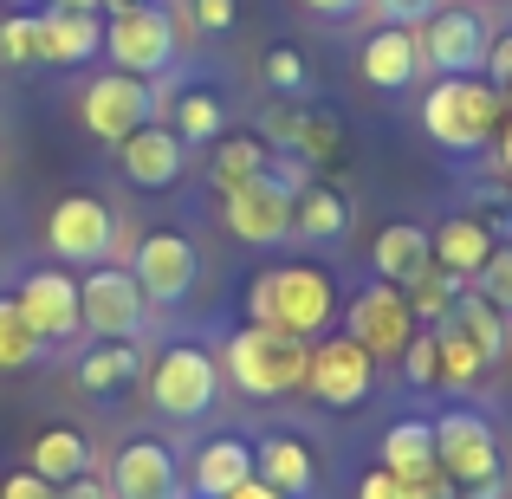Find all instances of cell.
I'll use <instances>...</instances> for the list:
<instances>
[{
  "mask_svg": "<svg viewBox=\"0 0 512 499\" xmlns=\"http://www.w3.org/2000/svg\"><path fill=\"white\" fill-rule=\"evenodd\" d=\"M506 124V91L480 72H454V78H435L422 91V130L454 156H474V150H493Z\"/></svg>",
  "mask_w": 512,
  "mask_h": 499,
  "instance_id": "1",
  "label": "cell"
},
{
  "mask_svg": "<svg viewBox=\"0 0 512 499\" xmlns=\"http://www.w3.org/2000/svg\"><path fill=\"white\" fill-rule=\"evenodd\" d=\"M338 318V279L325 266H266L247 286V325H273L286 337H325Z\"/></svg>",
  "mask_w": 512,
  "mask_h": 499,
  "instance_id": "2",
  "label": "cell"
},
{
  "mask_svg": "<svg viewBox=\"0 0 512 499\" xmlns=\"http://www.w3.org/2000/svg\"><path fill=\"white\" fill-rule=\"evenodd\" d=\"M312 182V169L299 156H273V169L221 195V227L247 247H286L292 240V201Z\"/></svg>",
  "mask_w": 512,
  "mask_h": 499,
  "instance_id": "3",
  "label": "cell"
},
{
  "mask_svg": "<svg viewBox=\"0 0 512 499\" xmlns=\"http://www.w3.org/2000/svg\"><path fill=\"white\" fill-rule=\"evenodd\" d=\"M305 363H312V344L273 325H240L221 350V376L253 402H279L292 389H305Z\"/></svg>",
  "mask_w": 512,
  "mask_h": 499,
  "instance_id": "4",
  "label": "cell"
},
{
  "mask_svg": "<svg viewBox=\"0 0 512 499\" xmlns=\"http://www.w3.org/2000/svg\"><path fill=\"white\" fill-rule=\"evenodd\" d=\"M104 59H111V72H130V78L156 85L182 59V26H175V13L163 0H150L137 13H111L104 20Z\"/></svg>",
  "mask_w": 512,
  "mask_h": 499,
  "instance_id": "5",
  "label": "cell"
},
{
  "mask_svg": "<svg viewBox=\"0 0 512 499\" xmlns=\"http://www.w3.org/2000/svg\"><path fill=\"white\" fill-rule=\"evenodd\" d=\"M221 396V357H208L201 344H169L150 363V409L169 422H201Z\"/></svg>",
  "mask_w": 512,
  "mask_h": 499,
  "instance_id": "6",
  "label": "cell"
},
{
  "mask_svg": "<svg viewBox=\"0 0 512 499\" xmlns=\"http://www.w3.org/2000/svg\"><path fill=\"white\" fill-rule=\"evenodd\" d=\"M150 117H156V91H150V78L98 72L85 91H78V124H85L98 143H111V150H117L124 137H137Z\"/></svg>",
  "mask_w": 512,
  "mask_h": 499,
  "instance_id": "7",
  "label": "cell"
},
{
  "mask_svg": "<svg viewBox=\"0 0 512 499\" xmlns=\"http://www.w3.org/2000/svg\"><path fill=\"white\" fill-rule=\"evenodd\" d=\"M435 461L454 480V493L487 487V480H500V435L480 409H448L435 422Z\"/></svg>",
  "mask_w": 512,
  "mask_h": 499,
  "instance_id": "8",
  "label": "cell"
},
{
  "mask_svg": "<svg viewBox=\"0 0 512 499\" xmlns=\"http://www.w3.org/2000/svg\"><path fill=\"white\" fill-rule=\"evenodd\" d=\"M78 312H85L91 337H137L143 318H150V299H143L137 273L111 260V266H85V279H78Z\"/></svg>",
  "mask_w": 512,
  "mask_h": 499,
  "instance_id": "9",
  "label": "cell"
},
{
  "mask_svg": "<svg viewBox=\"0 0 512 499\" xmlns=\"http://www.w3.org/2000/svg\"><path fill=\"white\" fill-rule=\"evenodd\" d=\"M46 247H52V260H65V266L111 260V253H117V214H111V201L65 195L59 208L46 214Z\"/></svg>",
  "mask_w": 512,
  "mask_h": 499,
  "instance_id": "10",
  "label": "cell"
},
{
  "mask_svg": "<svg viewBox=\"0 0 512 499\" xmlns=\"http://www.w3.org/2000/svg\"><path fill=\"white\" fill-rule=\"evenodd\" d=\"M305 389H312L325 409H357V402L376 389V357L350 331H331V337H318V344H312Z\"/></svg>",
  "mask_w": 512,
  "mask_h": 499,
  "instance_id": "11",
  "label": "cell"
},
{
  "mask_svg": "<svg viewBox=\"0 0 512 499\" xmlns=\"http://www.w3.org/2000/svg\"><path fill=\"white\" fill-rule=\"evenodd\" d=\"M130 273H137L143 299L169 312V305H182L188 292H195L201 253H195V240H188V234H175V227H156V234L137 240V253H130Z\"/></svg>",
  "mask_w": 512,
  "mask_h": 499,
  "instance_id": "12",
  "label": "cell"
},
{
  "mask_svg": "<svg viewBox=\"0 0 512 499\" xmlns=\"http://www.w3.org/2000/svg\"><path fill=\"white\" fill-rule=\"evenodd\" d=\"M422 39V65H435V78H454V72H487V46H493V26L487 13L474 7H441L428 26H415Z\"/></svg>",
  "mask_w": 512,
  "mask_h": 499,
  "instance_id": "13",
  "label": "cell"
},
{
  "mask_svg": "<svg viewBox=\"0 0 512 499\" xmlns=\"http://www.w3.org/2000/svg\"><path fill=\"white\" fill-rule=\"evenodd\" d=\"M415 331H422V325H415V312H409V292L389 286V279H370V286L350 299V337H357L376 363L402 357Z\"/></svg>",
  "mask_w": 512,
  "mask_h": 499,
  "instance_id": "14",
  "label": "cell"
},
{
  "mask_svg": "<svg viewBox=\"0 0 512 499\" xmlns=\"http://www.w3.org/2000/svg\"><path fill=\"white\" fill-rule=\"evenodd\" d=\"M13 305L26 312V325L39 331V344H65V337L85 331V312H78V273L65 266H39V273L20 279Z\"/></svg>",
  "mask_w": 512,
  "mask_h": 499,
  "instance_id": "15",
  "label": "cell"
},
{
  "mask_svg": "<svg viewBox=\"0 0 512 499\" xmlns=\"http://www.w3.org/2000/svg\"><path fill=\"white\" fill-rule=\"evenodd\" d=\"M111 493L117 499H188V467L163 441H124L111 461Z\"/></svg>",
  "mask_w": 512,
  "mask_h": 499,
  "instance_id": "16",
  "label": "cell"
},
{
  "mask_svg": "<svg viewBox=\"0 0 512 499\" xmlns=\"http://www.w3.org/2000/svg\"><path fill=\"white\" fill-rule=\"evenodd\" d=\"M117 169H124V182H130V188L156 195V188H175V182H182V169H188V143L175 137L163 117H150L137 137L117 143Z\"/></svg>",
  "mask_w": 512,
  "mask_h": 499,
  "instance_id": "17",
  "label": "cell"
},
{
  "mask_svg": "<svg viewBox=\"0 0 512 499\" xmlns=\"http://www.w3.org/2000/svg\"><path fill=\"white\" fill-rule=\"evenodd\" d=\"M428 247H435V266L441 273H454L467 286V279L480 273V266L493 260V247H500V227L487 221V214H448L441 227H428Z\"/></svg>",
  "mask_w": 512,
  "mask_h": 499,
  "instance_id": "18",
  "label": "cell"
},
{
  "mask_svg": "<svg viewBox=\"0 0 512 499\" xmlns=\"http://www.w3.org/2000/svg\"><path fill=\"white\" fill-rule=\"evenodd\" d=\"M143 383V350L130 337H98V344L78 357V389L98 402H124Z\"/></svg>",
  "mask_w": 512,
  "mask_h": 499,
  "instance_id": "19",
  "label": "cell"
},
{
  "mask_svg": "<svg viewBox=\"0 0 512 499\" xmlns=\"http://www.w3.org/2000/svg\"><path fill=\"white\" fill-rule=\"evenodd\" d=\"M357 65L376 91H409L422 78V39H415V26H376Z\"/></svg>",
  "mask_w": 512,
  "mask_h": 499,
  "instance_id": "20",
  "label": "cell"
},
{
  "mask_svg": "<svg viewBox=\"0 0 512 499\" xmlns=\"http://www.w3.org/2000/svg\"><path fill=\"white\" fill-rule=\"evenodd\" d=\"M247 480H253V448L240 435H214L195 448V467H188V493L195 499H227Z\"/></svg>",
  "mask_w": 512,
  "mask_h": 499,
  "instance_id": "21",
  "label": "cell"
},
{
  "mask_svg": "<svg viewBox=\"0 0 512 499\" xmlns=\"http://www.w3.org/2000/svg\"><path fill=\"white\" fill-rule=\"evenodd\" d=\"M98 52H104V20L98 13H65V7L39 13V59L46 65H91Z\"/></svg>",
  "mask_w": 512,
  "mask_h": 499,
  "instance_id": "22",
  "label": "cell"
},
{
  "mask_svg": "<svg viewBox=\"0 0 512 499\" xmlns=\"http://www.w3.org/2000/svg\"><path fill=\"white\" fill-rule=\"evenodd\" d=\"M435 266V247H428V227L422 221H389L383 234L370 240V273L389 279V286H409Z\"/></svg>",
  "mask_w": 512,
  "mask_h": 499,
  "instance_id": "23",
  "label": "cell"
},
{
  "mask_svg": "<svg viewBox=\"0 0 512 499\" xmlns=\"http://www.w3.org/2000/svg\"><path fill=\"white\" fill-rule=\"evenodd\" d=\"M253 474H260L266 487H279L286 499H305L318 487V461L299 435H266L260 448H253Z\"/></svg>",
  "mask_w": 512,
  "mask_h": 499,
  "instance_id": "24",
  "label": "cell"
},
{
  "mask_svg": "<svg viewBox=\"0 0 512 499\" xmlns=\"http://www.w3.org/2000/svg\"><path fill=\"white\" fill-rule=\"evenodd\" d=\"M350 221H357V208H350V195L338 182H305L299 201H292V234L318 240V247H325V240H344Z\"/></svg>",
  "mask_w": 512,
  "mask_h": 499,
  "instance_id": "25",
  "label": "cell"
},
{
  "mask_svg": "<svg viewBox=\"0 0 512 499\" xmlns=\"http://www.w3.org/2000/svg\"><path fill=\"white\" fill-rule=\"evenodd\" d=\"M26 467H33L39 480H52V487H65V480H78V474H98V461H91V441L78 435V428H46V435H33Z\"/></svg>",
  "mask_w": 512,
  "mask_h": 499,
  "instance_id": "26",
  "label": "cell"
},
{
  "mask_svg": "<svg viewBox=\"0 0 512 499\" xmlns=\"http://www.w3.org/2000/svg\"><path fill=\"white\" fill-rule=\"evenodd\" d=\"M441 325L461 331V337H467V344H474L487 363H500V357H506V344H512V318H506V312H493V305L480 299L474 286H467L461 299H454V312L441 318Z\"/></svg>",
  "mask_w": 512,
  "mask_h": 499,
  "instance_id": "27",
  "label": "cell"
},
{
  "mask_svg": "<svg viewBox=\"0 0 512 499\" xmlns=\"http://www.w3.org/2000/svg\"><path fill=\"white\" fill-rule=\"evenodd\" d=\"M273 143L260 137V130H234V137H214V163H208V175H214V188H240V182H253V175H266L273 169Z\"/></svg>",
  "mask_w": 512,
  "mask_h": 499,
  "instance_id": "28",
  "label": "cell"
},
{
  "mask_svg": "<svg viewBox=\"0 0 512 499\" xmlns=\"http://www.w3.org/2000/svg\"><path fill=\"white\" fill-rule=\"evenodd\" d=\"M383 467L396 480L441 474V461H435V422H389L383 428Z\"/></svg>",
  "mask_w": 512,
  "mask_h": 499,
  "instance_id": "29",
  "label": "cell"
},
{
  "mask_svg": "<svg viewBox=\"0 0 512 499\" xmlns=\"http://www.w3.org/2000/svg\"><path fill=\"white\" fill-rule=\"evenodd\" d=\"M169 130L195 150V143H214L227 137V104L214 98V91H182V98L169 104Z\"/></svg>",
  "mask_w": 512,
  "mask_h": 499,
  "instance_id": "30",
  "label": "cell"
},
{
  "mask_svg": "<svg viewBox=\"0 0 512 499\" xmlns=\"http://www.w3.org/2000/svg\"><path fill=\"white\" fill-rule=\"evenodd\" d=\"M286 156H299L305 169H331L344 156V124L331 111H305L299 130H292V150Z\"/></svg>",
  "mask_w": 512,
  "mask_h": 499,
  "instance_id": "31",
  "label": "cell"
},
{
  "mask_svg": "<svg viewBox=\"0 0 512 499\" xmlns=\"http://www.w3.org/2000/svg\"><path fill=\"white\" fill-rule=\"evenodd\" d=\"M402 292H409V312H415V325H428V331H435L441 318L454 312V299H461L467 286H461L454 273H441V266H428V273H422V279H409Z\"/></svg>",
  "mask_w": 512,
  "mask_h": 499,
  "instance_id": "32",
  "label": "cell"
},
{
  "mask_svg": "<svg viewBox=\"0 0 512 499\" xmlns=\"http://www.w3.org/2000/svg\"><path fill=\"white\" fill-rule=\"evenodd\" d=\"M435 344H441V389H474L480 376L493 370V363L480 357L461 331H448V325H435Z\"/></svg>",
  "mask_w": 512,
  "mask_h": 499,
  "instance_id": "33",
  "label": "cell"
},
{
  "mask_svg": "<svg viewBox=\"0 0 512 499\" xmlns=\"http://www.w3.org/2000/svg\"><path fill=\"white\" fill-rule=\"evenodd\" d=\"M39 350L46 344H39V331L26 325V312L13 299H0V370H26Z\"/></svg>",
  "mask_w": 512,
  "mask_h": 499,
  "instance_id": "34",
  "label": "cell"
},
{
  "mask_svg": "<svg viewBox=\"0 0 512 499\" xmlns=\"http://www.w3.org/2000/svg\"><path fill=\"white\" fill-rule=\"evenodd\" d=\"M0 59L7 65H33L39 59V13L33 7H13L0 20Z\"/></svg>",
  "mask_w": 512,
  "mask_h": 499,
  "instance_id": "35",
  "label": "cell"
},
{
  "mask_svg": "<svg viewBox=\"0 0 512 499\" xmlns=\"http://www.w3.org/2000/svg\"><path fill=\"white\" fill-rule=\"evenodd\" d=\"M467 286H474L480 299L493 305V312H506V318H512V247H506V240H500V247H493V260L480 266V273L467 279Z\"/></svg>",
  "mask_w": 512,
  "mask_h": 499,
  "instance_id": "36",
  "label": "cell"
},
{
  "mask_svg": "<svg viewBox=\"0 0 512 499\" xmlns=\"http://www.w3.org/2000/svg\"><path fill=\"white\" fill-rule=\"evenodd\" d=\"M402 376H409L415 389H441V344H435L428 325L409 337V350H402Z\"/></svg>",
  "mask_w": 512,
  "mask_h": 499,
  "instance_id": "37",
  "label": "cell"
},
{
  "mask_svg": "<svg viewBox=\"0 0 512 499\" xmlns=\"http://www.w3.org/2000/svg\"><path fill=\"white\" fill-rule=\"evenodd\" d=\"M266 91H279V98H305V91H312V72H305V59L292 46L266 52Z\"/></svg>",
  "mask_w": 512,
  "mask_h": 499,
  "instance_id": "38",
  "label": "cell"
},
{
  "mask_svg": "<svg viewBox=\"0 0 512 499\" xmlns=\"http://www.w3.org/2000/svg\"><path fill=\"white\" fill-rule=\"evenodd\" d=\"M441 7H448V0H370L363 13H376L383 26H428Z\"/></svg>",
  "mask_w": 512,
  "mask_h": 499,
  "instance_id": "39",
  "label": "cell"
},
{
  "mask_svg": "<svg viewBox=\"0 0 512 499\" xmlns=\"http://www.w3.org/2000/svg\"><path fill=\"white\" fill-rule=\"evenodd\" d=\"M234 20H240L234 0H188V26L195 33H234Z\"/></svg>",
  "mask_w": 512,
  "mask_h": 499,
  "instance_id": "40",
  "label": "cell"
},
{
  "mask_svg": "<svg viewBox=\"0 0 512 499\" xmlns=\"http://www.w3.org/2000/svg\"><path fill=\"white\" fill-rule=\"evenodd\" d=\"M480 78H493V85L506 91V104H512V33H493V46H487V72Z\"/></svg>",
  "mask_w": 512,
  "mask_h": 499,
  "instance_id": "41",
  "label": "cell"
},
{
  "mask_svg": "<svg viewBox=\"0 0 512 499\" xmlns=\"http://www.w3.org/2000/svg\"><path fill=\"white\" fill-rule=\"evenodd\" d=\"M0 499H59V487H52V480H39L33 467H20V474L0 480Z\"/></svg>",
  "mask_w": 512,
  "mask_h": 499,
  "instance_id": "42",
  "label": "cell"
},
{
  "mask_svg": "<svg viewBox=\"0 0 512 499\" xmlns=\"http://www.w3.org/2000/svg\"><path fill=\"white\" fill-rule=\"evenodd\" d=\"M357 499H402V480L389 474V467H370V474L357 480Z\"/></svg>",
  "mask_w": 512,
  "mask_h": 499,
  "instance_id": "43",
  "label": "cell"
},
{
  "mask_svg": "<svg viewBox=\"0 0 512 499\" xmlns=\"http://www.w3.org/2000/svg\"><path fill=\"white\" fill-rule=\"evenodd\" d=\"M59 499H117L111 493V480H98V474H78V480H65Z\"/></svg>",
  "mask_w": 512,
  "mask_h": 499,
  "instance_id": "44",
  "label": "cell"
},
{
  "mask_svg": "<svg viewBox=\"0 0 512 499\" xmlns=\"http://www.w3.org/2000/svg\"><path fill=\"white\" fill-rule=\"evenodd\" d=\"M305 13H318V20H350V13H363L370 0H299Z\"/></svg>",
  "mask_w": 512,
  "mask_h": 499,
  "instance_id": "45",
  "label": "cell"
},
{
  "mask_svg": "<svg viewBox=\"0 0 512 499\" xmlns=\"http://www.w3.org/2000/svg\"><path fill=\"white\" fill-rule=\"evenodd\" d=\"M493 163H500V175H512V111H506L500 137H493Z\"/></svg>",
  "mask_w": 512,
  "mask_h": 499,
  "instance_id": "46",
  "label": "cell"
},
{
  "mask_svg": "<svg viewBox=\"0 0 512 499\" xmlns=\"http://www.w3.org/2000/svg\"><path fill=\"white\" fill-rule=\"evenodd\" d=\"M227 499H286V493H279V487H266V480H260V474H253V480H247V487H234V493H227Z\"/></svg>",
  "mask_w": 512,
  "mask_h": 499,
  "instance_id": "47",
  "label": "cell"
},
{
  "mask_svg": "<svg viewBox=\"0 0 512 499\" xmlns=\"http://www.w3.org/2000/svg\"><path fill=\"white\" fill-rule=\"evenodd\" d=\"M52 7H65V13H104V0H52Z\"/></svg>",
  "mask_w": 512,
  "mask_h": 499,
  "instance_id": "48",
  "label": "cell"
},
{
  "mask_svg": "<svg viewBox=\"0 0 512 499\" xmlns=\"http://www.w3.org/2000/svg\"><path fill=\"white\" fill-rule=\"evenodd\" d=\"M137 7H150V0H104V13H137Z\"/></svg>",
  "mask_w": 512,
  "mask_h": 499,
  "instance_id": "49",
  "label": "cell"
},
{
  "mask_svg": "<svg viewBox=\"0 0 512 499\" xmlns=\"http://www.w3.org/2000/svg\"><path fill=\"white\" fill-rule=\"evenodd\" d=\"M13 7H33V0H13Z\"/></svg>",
  "mask_w": 512,
  "mask_h": 499,
  "instance_id": "50",
  "label": "cell"
},
{
  "mask_svg": "<svg viewBox=\"0 0 512 499\" xmlns=\"http://www.w3.org/2000/svg\"><path fill=\"white\" fill-rule=\"evenodd\" d=\"M506 111H512V104H506Z\"/></svg>",
  "mask_w": 512,
  "mask_h": 499,
  "instance_id": "51",
  "label": "cell"
}]
</instances>
